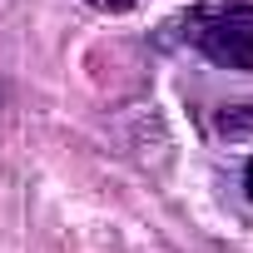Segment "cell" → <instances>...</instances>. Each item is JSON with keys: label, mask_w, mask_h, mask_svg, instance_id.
<instances>
[{"label": "cell", "mask_w": 253, "mask_h": 253, "mask_svg": "<svg viewBox=\"0 0 253 253\" xmlns=\"http://www.w3.org/2000/svg\"><path fill=\"white\" fill-rule=\"evenodd\" d=\"M179 35L204 60L253 75V0H199L179 20Z\"/></svg>", "instance_id": "obj_1"}, {"label": "cell", "mask_w": 253, "mask_h": 253, "mask_svg": "<svg viewBox=\"0 0 253 253\" xmlns=\"http://www.w3.org/2000/svg\"><path fill=\"white\" fill-rule=\"evenodd\" d=\"M213 134H228V139H243V134H253V104L223 109V114L213 119Z\"/></svg>", "instance_id": "obj_2"}, {"label": "cell", "mask_w": 253, "mask_h": 253, "mask_svg": "<svg viewBox=\"0 0 253 253\" xmlns=\"http://www.w3.org/2000/svg\"><path fill=\"white\" fill-rule=\"evenodd\" d=\"M94 10H104V15H124V10H134L139 0H89Z\"/></svg>", "instance_id": "obj_3"}, {"label": "cell", "mask_w": 253, "mask_h": 253, "mask_svg": "<svg viewBox=\"0 0 253 253\" xmlns=\"http://www.w3.org/2000/svg\"><path fill=\"white\" fill-rule=\"evenodd\" d=\"M243 194L253 199V159H248V169H243Z\"/></svg>", "instance_id": "obj_4"}]
</instances>
